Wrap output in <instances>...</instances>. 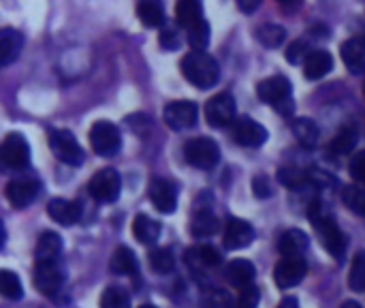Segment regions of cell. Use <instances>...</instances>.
<instances>
[{"label":"cell","instance_id":"cell-22","mask_svg":"<svg viewBox=\"0 0 365 308\" xmlns=\"http://www.w3.org/2000/svg\"><path fill=\"white\" fill-rule=\"evenodd\" d=\"M308 236L302 229H289L280 236L278 240V251L282 257H304V253L308 251Z\"/></svg>","mask_w":365,"mask_h":308},{"label":"cell","instance_id":"cell-10","mask_svg":"<svg viewBox=\"0 0 365 308\" xmlns=\"http://www.w3.org/2000/svg\"><path fill=\"white\" fill-rule=\"evenodd\" d=\"M197 118H199V107L192 101H173L163 111V120L173 131L192 129L197 124Z\"/></svg>","mask_w":365,"mask_h":308},{"label":"cell","instance_id":"cell-4","mask_svg":"<svg viewBox=\"0 0 365 308\" xmlns=\"http://www.w3.org/2000/svg\"><path fill=\"white\" fill-rule=\"evenodd\" d=\"M90 148L98 154V157H115L122 148V135L120 129L113 122L107 120H98L90 126Z\"/></svg>","mask_w":365,"mask_h":308},{"label":"cell","instance_id":"cell-11","mask_svg":"<svg viewBox=\"0 0 365 308\" xmlns=\"http://www.w3.org/2000/svg\"><path fill=\"white\" fill-rule=\"evenodd\" d=\"M0 157H2L4 167H9V169L19 172L24 167H28V163H30V148H28V141L24 139V135L9 133L4 137V141H2Z\"/></svg>","mask_w":365,"mask_h":308},{"label":"cell","instance_id":"cell-1","mask_svg":"<svg viewBox=\"0 0 365 308\" xmlns=\"http://www.w3.org/2000/svg\"><path fill=\"white\" fill-rule=\"evenodd\" d=\"M182 75L197 88L207 90L218 84L220 77V66L214 56L207 51H190L182 58Z\"/></svg>","mask_w":365,"mask_h":308},{"label":"cell","instance_id":"cell-20","mask_svg":"<svg viewBox=\"0 0 365 308\" xmlns=\"http://www.w3.org/2000/svg\"><path fill=\"white\" fill-rule=\"evenodd\" d=\"M24 47V34L15 28H2L0 32V64L9 66L15 62Z\"/></svg>","mask_w":365,"mask_h":308},{"label":"cell","instance_id":"cell-45","mask_svg":"<svg viewBox=\"0 0 365 308\" xmlns=\"http://www.w3.org/2000/svg\"><path fill=\"white\" fill-rule=\"evenodd\" d=\"M284 11H297L299 6H302V2L304 0H276Z\"/></svg>","mask_w":365,"mask_h":308},{"label":"cell","instance_id":"cell-38","mask_svg":"<svg viewBox=\"0 0 365 308\" xmlns=\"http://www.w3.org/2000/svg\"><path fill=\"white\" fill-rule=\"evenodd\" d=\"M190 255H195V257L199 259V264L205 266V268H216V266H220V262H222L220 253H218L214 247H210V244L199 247V249H192Z\"/></svg>","mask_w":365,"mask_h":308},{"label":"cell","instance_id":"cell-46","mask_svg":"<svg viewBox=\"0 0 365 308\" xmlns=\"http://www.w3.org/2000/svg\"><path fill=\"white\" fill-rule=\"evenodd\" d=\"M278 308H299V302H297V298H293V296H289V298H284Z\"/></svg>","mask_w":365,"mask_h":308},{"label":"cell","instance_id":"cell-37","mask_svg":"<svg viewBox=\"0 0 365 308\" xmlns=\"http://www.w3.org/2000/svg\"><path fill=\"white\" fill-rule=\"evenodd\" d=\"M150 266L158 274H169L173 270V266H175L173 253L169 249H154L150 253Z\"/></svg>","mask_w":365,"mask_h":308},{"label":"cell","instance_id":"cell-25","mask_svg":"<svg viewBox=\"0 0 365 308\" xmlns=\"http://www.w3.org/2000/svg\"><path fill=\"white\" fill-rule=\"evenodd\" d=\"M113 274H124V277H133L139 272V262L135 257V253L128 247H118L111 255V264H109Z\"/></svg>","mask_w":365,"mask_h":308},{"label":"cell","instance_id":"cell-39","mask_svg":"<svg viewBox=\"0 0 365 308\" xmlns=\"http://www.w3.org/2000/svg\"><path fill=\"white\" fill-rule=\"evenodd\" d=\"M261 302V292L255 285H248L244 289H240L237 300H235V308H259Z\"/></svg>","mask_w":365,"mask_h":308},{"label":"cell","instance_id":"cell-8","mask_svg":"<svg viewBox=\"0 0 365 308\" xmlns=\"http://www.w3.org/2000/svg\"><path fill=\"white\" fill-rule=\"evenodd\" d=\"M205 120L214 129H225L237 120L235 99L229 92H220L205 103Z\"/></svg>","mask_w":365,"mask_h":308},{"label":"cell","instance_id":"cell-3","mask_svg":"<svg viewBox=\"0 0 365 308\" xmlns=\"http://www.w3.org/2000/svg\"><path fill=\"white\" fill-rule=\"evenodd\" d=\"M310 219L314 221V229L323 242V247L329 251V255L338 262L344 259L346 253V236L342 234V229L338 227L334 217H325V214H310Z\"/></svg>","mask_w":365,"mask_h":308},{"label":"cell","instance_id":"cell-36","mask_svg":"<svg viewBox=\"0 0 365 308\" xmlns=\"http://www.w3.org/2000/svg\"><path fill=\"white\" fill-rule=\"evenodd\" d=\"M101 308H130V296L122 287H107L101 296Z\"/></svg>","mask_w":365,"mask_h":308},{"label":"cell","instance_id":"cell-14","mask_svg":"<svg viewBox=\"0 0 365 308\" xmlns=\"http://www.w3.org/2000/svg\"><path fill=\"white\" fill-rule=\"evenodd\" d=\"M150 202L163 214H171L178 208V189L167 178H154L148 187Z\"/></svg>","mask_w":365,"mask_h":308},{"label":"cell","instance_id":"cell-33","mask_svg":"<svg viewBox=\"0 0 365 308\" xmlns=\"http://www.w3.org/2000/svg\"><path fill=\"white\" fill-rule=\"evenodd\" d=\"M0 292L6 300H21L24 287H21V281L17 279V274H13L11 270H2L0 272Z\"/></svg>","mask_w":365,"mask_h":308},{"label":"cell","instance_id":"cell-41","mask_svg":"<svg viewBox=\"0 0 365 308\" xmlns=\"http://www.w3.org/2000/svg\"><path fill=\"white\" fill-rule=\"evenodd\" d=\"M349 172H351V178H353L361 189H365V150L355 152V157L351 159Z\"/></svg>","mask_w":365,"mask_h":308},{"label":"cell","instance_id":"cell-29","mask_svg":"<svg viewBox=\"0 0 365 308\" xmlns=\"http://www.w3.org/2000/svg\"><path fill=\"white\" fill-rule=\"evenodd\" d=\"M357 146V131L355 126H344L336 133V137L329 144V152L334 157H346L355 150Z\"/></svg>","mask_w":365,"mask_h":308},{"label":"cell","instance_id":"cell-9","mask_svg":"<svg viewBox=\"0 0 365 308\" xmlns=\"http://www.w3.org/2000/svg\"><path fill=\"white\" fill-rule=\"evenodd\" d=\"M231 137L244 148H259L267 141V129L248 116H240L231 124Z\"/></svg>","mask_w":365,"mask_h":308},{"label":"cell","instance_id":"cell-42","mask_svg":"<svg viewBox=\"0 0 365 308\" xmlns=\"http://www.w3.org/2000/svg\"><path fill=\"white\" fill-rule=\"evenodd\" d=\"M252 193L259 197V199H267V197H272V184H269V178H265V176H257L255 180H252Z\"/></svg>","mask_w":365,"mask_h":308},{"label":"cell","instance_id":"cell-35","mask_svg":"<svg viewBox=\"0 0 365 308\" xmlns=\"http://www.w3.org/2000/svg\"><path fill=\"white\" fill-rule=\"evenodd\" d=\"M349 287L353 292H365V251H359L351 264L349 272Z\"/></svg>","mask_w":365,"mask_h":308},{"label":"cell","instance_id":"cell-28","mask_svg":"<svg viewBox=\"0 0 365 308\" xmlns=\"http://www.w3.org/2000/svg\"><path fill=\"white\" fill-rule=\"evenodd\" d=\"M133 236L141 244H154L160 236V225L145 214H137L133 221Z\"/></svg>","mask_w":365,"mask_h":308},{"label":"cell","instance_id":"cell-50","mask_svg":"<svg viewBox=\"0 0 365 308\" xmlns=\"http://www.w3.org/2000/svg\"><path fill=\"white\" fill-rule=\"evenodd\" d=\"M364 39H365V36H364Z\"/></svg>","mask_w":365,"mask_h":308},{"label":"cell","instance_id":"cell-31","mask_svg":"<svg viewBox=\"0 0 365 308\" xmlns=\"http://www.w3.org/2000/svg\"><path fill=\"white\" fill-rule=\"evenodd\" d=\"M257 39L265 47H280L287 39V30L280 24H263L257 28Z\"/></svg>","mask_w":365,"mask_h":308},{"label":"cell","instance_id":"cell-7","mask_svg":"<svg viewBox=\"0 0 365 308\" xmlns=\"http://www.w3.org/2000/svg\"><path fill=\"white\" fill-rule=\"evenodd\" d=\"M120 191H122V178L115 169L111 167H105V169H98L90 182H88V193L101 202V204H111L120 197Z\"/></svg>","mask_w":365,"mask_h":308},{"label":"cell","instance_id":"cell-34","mask_svg":"<svg viewBox=\"0 0 365 308\" xmlns=\"http://www.w3.org/2000/svg\"><path fill=\"white\" fill-rule=\"evenodd\" d=\"M278 180H280L284 187L293 189V191H299V189H304V187L312 184V182H310V172L289 169V167H284V169H280V172H278Z\"/></svg>","mask_w":365,"mask_h":308},{"label":"cell","instance_id":"cell-16","mask_svg":"<svg viewBox=\"0 0 365 308\" xmlns=\"http://www.w3.org/2000/svg\"><path fill=\"white\" fill-rule=\"evenodd\" d=\"M255 236H257V232L248 221L231 217L225 225V247L229 251H240V249L250 247Z\"/></svg>","mask_w":365,"mask_h":308},{"label":"cell","instance_id":"cell-49","mask_svg":"<svg viewBox=\"0 0 365 308\" xmlns=\"http://www.w3.org/2000/svg\"><path fill=\"white\" fill-rule=\"evenodd\" d=\"M364 92H365V81H364Z\"/></svg>","mask_w":365,"mask_h":308},{"label":"cell","instance_id":"cell-6","mask_svg":"<svg viewBox=\"0 0 365 308\" xmlns=\"http://www.w3.org/2000/svg\"><path fill=\"white\" fill-rule=\"evenodd\" d=\"M184 159L197 169H212L220 161V148L210 137H195L184 144Z\"/></svg>","mask_w":365,"mask_h":308},{"label":"cell","instance_id":"cell-13","mask_svg":"<svg viewBox=\"0 0 365 308\" xmlns=\"http://www.w3.org/2000/svg\"><path fill=\"white\" fill-rule=\"evenodd\" d=\"M308 274V264L304 257H282L274 270V281L280 289H291L304 281Z\"/></svg>","mask_w":365,"mask_h":308},{"label":"cell","instance_id":"cell-21","mask_svg":"<svg viewBox=\"0 0 365 308\" xmlns=\"http://www.w3.org/2000/svg\"><path fill=\"white\" fill-rule=\"evenodd\" d=\"M175 17H178V24L188 32L197 26H201L203 21H207L203 17V6H201V0H178V6H175Z\"/></svg>","mask_w":365,"mask_h":308},{"label":"cell","instance_id":"cell-12","mask_svg":"<svg viewBox=\"0 0 365 308\" xmlns=\"http://www.w3.org/2000/svg\"><path fill=\"white\" fill-rule=\"evenodd\" d=\"M41 195V182L32 176L15 178L6 184V199L13 208H28Z\"/></svg>","mask_w":365,"mask_h":308},{"label":"cell","instance_id":"cell-5","mask_svg":"<svg viewBox=\"0 0 365 308\" xmlns=\"http://www.w3.org/2000/svg\"><path fill=\"white\" fill-rule=\"evenodd\" d=\"M49 148L60 163L71 165V167L81 165L86 159V152L79 146V141L75 139V135L71 131H64V129H53L49 133Z\"/></svg>","mask_w":365,"mask_h":308},{"label":"cell","instance_id":"cell-44","mask_svg":"<svg viewBox=\"0 0 365 308\" xmlns=\"http://www.w3.org/2000/svg\"><path fill=\"white\" fill-rule=\"evenodd\" d=\"M237 6H240L244 13H255V11L261 6V0H237Z\"/></svg>","mask_w":365,"mask_h":308},{"label":"cell","instance_id":"cell-27","mask_svg":"<svg viewBox=\"0 0 365 308\" xmlns=\"http://www.w3.org/2000/svg\"><path fill=\"white\" fill-rule=\"evenodd\" d=\"M291 126H293V133H295L297 141L304 148H314L319 144L321 131H319V124L312 118H295L291 122Z\"/></svg>","mask_w":365,"mask_h":308},{"label":"cell","instance_id":"cell-19","mask_svg":"<svg viewBox=\"0 0 365 308\" xmlns=\"http://www.w3.org/2000/svg\"><path fill=\"white\" fill-rule=\"evenodd\" d=\"M342 60L346 64V69L353 73V75H361L365 73V39H349L342 43Z\"/></svg>","mask_w":365,"mask_h":308},{"label":"cell","instance_id":"cell-43","mask_svg":"<svg viewBox=\"0 0 365 308\" xmlns=\"http://www.w3.org/2000/svg\"><path fill=\"white\" fill-rule=\"evenodd\" d=\"M180 43H182V39H180V34L175 30H163V34H160V47H165V49H178Z\"/></svg>","mask_w":365,"mask_h":308},{"label":"cell","instance_id":"cell-48","mask_svg":"<svg viewBox=\"0 0 365 308\" xmlns=\"http://www.w3.org/2000/svg\"><path fill=\"white\" fill-rule=\"evenodd\" d=\"M139 308H156V307H152V304H143V307H139Z\"/></svg>","mask_w":365,"mask_h":308},{"label":"cell","instance_id":"cell-18","mask_svg":"<svg viewBox=\"0 0 365 308\" xmlns=\"http://www.w3.org/2000/svg\"><path fill=\"white\" fill-rule=\"evenodd\" d=\"M257 274V268L252 262L248 259H233L231 264H227L225 268V279L229 285H233L235 289H244L248 285H252Z\"/></svg>","mask_w":365,"mask_h":308},{"label":"cell","instance_id":"cell-26","mask_svg":"<svg viewBox=\"0 0 365 308\" xmlns=\"http://www.w3.org/2000/svg\"><path fill=\"white\" fill-rule=\"evenodd\" d=\"M137 15L143 26L158 28L165 21V4H163V0H139Z\"/></svg>","mask_w":365,"mask_h":308},{"label":"cell","instance_id":"cell-17","mask_svg":"<svg viewBox=\"0 0 365 308\" xmlns=\"http://www.w3.org/2000/svg\"><path fill=\"white\" fill-rule=\"evenodd\" d=\"M47 214H49L56 223H60V225H64V227H71V225L79 223V219H81V208H79L75 202H71V199L56 197V199H51V202L47 204Z\"/></svg>","mask_w":365,"mask_h":308},{"label":"cell","instance_id":"cell-30","mask_svg":"<svg viewBox=\"0 0 365 308\" xmlns=\"http://www.w3.org/2000/svg\"><path fill=\"white\" fill-rule=\"evenodd\" d=\"M218 219L212 214V210L207 208H203V210H197L195 212V219H192V225H190V229H192V236H197V238H207V236H212V234H216L218 232Z\"/></svg>","mask_w":365,"mask_h":308},{"label":"cell","instance_id":"cell-32","mask_svg":"<svg viewBox=\"0 0 365 308\" xmlns=\"http://www.w3.org/2000/svg\"><path fill=\"white\" fill-rule=\"evenodd\" d=\"M342 202L346 204V208L359 217H365V189L357 184H349L342 187Z\"/></svg>","mask_w":365,"mask_h":308},{"label":"cell","instance_id":"cell-2","mask_svg":"<svg viewBox=\"0 0 365 308\" xmlns=\"http://www.w3.org/2000/svg\"><path fill=\"white\" fill-rule=\"evenodd\" d=\"M257 94L261 101H265L267 105H272L278 114L282 116H291L295 105H293V88L291 81L284 75H274L267 77L259 84Z\"/></svg>","mask_w":365,"mask_h":308},{"label":"cell","instance_id":"cell-15","mask_svg":"<svg viewBox=\"0 0 365 308\" xmlns=\"http://www.w3.org/2000/svg\"><path fill=\"white\" fill-rule=\"evenodd\" d=\"M64 283V270L58 262H41L34 268V287L43 296H53Z\"/></svg>","mask_w":365,"mask_h":308},{"label":"cell","instance_id":"cell-40","mask_svg":"<svg viewBox=\"0 0 365 308\" xmlns=\"http://www.w3.org/2000/svg\"><path fill=\"white\" fill-rule=\"evenodd\" d=\"M308 49H310V47H308V41H306V39H297V41H293V43L289 45V49H287V60H289L291 64L306 62V58L310 56Z\"/></svg>","mask_w":365,"mask_h":308},{"label":"cell","instance_id":"cell-24","mask_svg":"<svg viewBox=\"0 0 365 308\" xmlns=\"http://www.w3.org/2000/svg\"><path fill=\"white\" fill-rule=\"evenodd\" d=\"M62 253V238L56 232H45L41 234L38 242H36V264L41 262H58V255Z\"/></svg>","mask_w":365,"mask_h":308},{"label":"cell","instance_id":"cell-47","mask_svg":"<svg viewBox=\"0 0 365 308\" xmlns=\"http://www.w3.org/2000/svg\"><path fill=\"white\" fill-rule=\"evenodd\" d=\"M340 308H361V304H359V302H355V300H346V302H344Z\"/></svg>","mask_w":365,"mask_h":308},{"label":"cell","instance_id":"cell-23","mask_svg":"<svg viewBox=\"0 0 365 308\" xmlns=\"http://www.w3.org/2000/svg\"><path fill=\"white\" fill-rule=\"evenodd\" d=\"M334 69V58L325 49H314L304 62V75L308 79H321Z\"/></svg>","mask_w":365,"mask_h":308}]
</instances>
